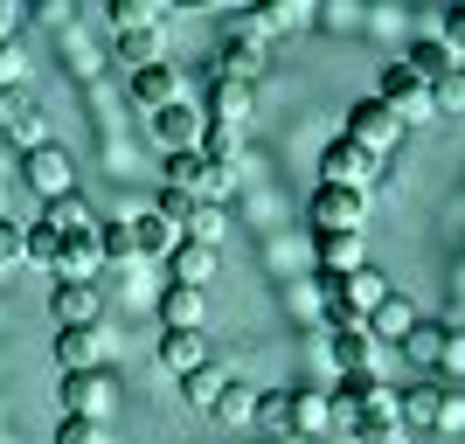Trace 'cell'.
Here are the masks:
<instances>
[{
  "label": "cell",
  "mask_w": 465,
  "mask_h": 444,
  "mask_svg": "<svg viewBox=\"0 0 465 444\" xmlns=\"http://www.w3.org/2000/svg\"><path fill=\"white\" fill-rule=\"evenodd\" d=\"M112 403H118V375H112L104 361L56 375V409H63V417H104Z\"/></svg>",
  "instance_id": "cell-1"
},
{
  "label": "cell",
  "mask_w": 465,
  "mask_h": 444,
  "mask_svg": "<svg viewBox=\"0 0 465 444\" xmlns=\"http://www.w3.org/2000/svg\"><path fill=\"white\" fill-rule=\"evenodd\" d=\"M403 133H410V125L389 112L382 97H354V104H348V139H354V146H369L375 160L403 153Z\"/></svg>",
  "instance_id": "cell-2"
},
{
  "label": "cell",
  "mask_w": 465,
  "mask_h": 444,
  "mask_svg": "<svg viewBox=\"0 0 465 444\" xmlns=\"http://www.w3.org/2000/svg\"><path fill=\"white\" fill-rule=\"evenodd\" d=\"M306 222H312V230H361V222H369V194L320 181V188L306 194Z\"/></svg>",
  "instance_id": "cell-3"
},
{
  "label": "cell",
  "mask_w": 465,
  "mask_h": 444,
  "mask_svg": "<svg viewBox=\"0 0 465 444\" xmlns=\"http://www.w3.org/2000/svg\"><path fill=\"white\" fill-rule=\"evenodd\" d=\"M21 181H28L42 202H56V194L77 188V167H70V153H63L56 139H42V146H28V153H21Z\"/></svg>",
  "instance_id": "cell-4"
},
{
  "label": "cell",
  "mask_w": 465,
  "mask_h": 444,
  "mask_svg": "<svg viewBox=\"0 0 465 444\" xmlns=\"http://www.w3.org/2000/svg\"><path fill=\"white\" fill-rule=\"evenodd\" d=\"M382 174V160L369 153V146H354L348 133L327 139V153H320V181H333V188H361L369 194V181Z\"/></svg>",
  "instance_id": "cell-5"
},
{
  "label": "cell",
  "mask_w": 465,
  "mask_h": 444,
  "mask_svg": "<svg viewBox=\"0 0 465 444\" xmlns=\"http://www.w3.org/2000/svg\"><path fill=\"white\" fill-rule=\"evenodd\" d=\"M375 97H382V104L403 118V125H424V118H438V112H430V84H417L403 63H382V84H375Z\"/></svg>",
  "instance_id": "cell-6"
},
{
  "label": "cell",
  "mask_w": 465,
  "mask_h": 444,
  "mask_svg": "<svg viewBox=\"0 0 465 444\" xmlns=\"http://www.w3.org/2000/svg\"><path fill=\"white\" fill-rule=\"evenodd\" d=\"M146 133H153L167 153H188L194 139H202V104H188V97H167L160 112H146Z\"/></svg>",
  "instance_id": "cell-7"
},
{
  "label": "cell",
  "mask_w": 465,
  "mask_h": 444,
  "mask_svg": "<svg viewBox=\"0 0 465 444\" xmlns=\"http://www.w3.org/2000/svg\"><path fill=\"white\" fill-rule=\"evenodd\" d=\"M327 361L341 375H382V348L369 340V327H333L327 333Z\"/></svg>",
  "instance_id": "cell-8"
},
{
  "label": "cell",
  "mask_w": 465,
  "mask_h": 444,
  "mask_svg": "<svg viewBox=\"0 0 465 444\" xmlns=\"http://www.w3.org/2000/svg\"><path fill=\"white\" fill-rule=\"evenodd\" d=\"M312 257H320V271L348 278V271L369 264V236L361 230H312Z\"/></svg>",
  "instance_id": "cell-9"
},
{
  "label": "cell",
  "mask_w": 465,
  "mask_h": 444,
  "mask_svg": "<svg viewBox=\"0 0 465 444\" xmlns=\"http://www.w3.org/2000/svg\"><path fill=\"white\" fill-rule=\"evenodd\" d=\"M49 320L56 327H97V285L91 278H56L49 285Z\"/></svg>",
  "instance_id": "cell-10"
},
{
  "label": "cell",
  "mask_w": 465,
  "mask_h": 444,
  "mask_svg": "<svg viewBox=\"0 0 465 444\" xmlns=\"http://www.w3.org/2000/svg\"><path fill=\"white\" fill-rule=\"evenodd\" d=\"M160 264L174 271V285H194V291H202V285L215 278V264H223V251H209V243H194V236H181V243H174L167 257H160Z\"/></svg>",
  "instance_id": "cell-11"
},
{
  "label": "cell",
  "mask_w": 465,
  "mask_h": 444,
  "mask_svg": "<svg viewBox=\"0 0 465 444\" xmlns=\"http://www.w3.org/2000/svg\"><path fill=\"white\" fill-rule=\"evenodd\" d=\"M209 361V340H202V333L194 327H160V368H167V375H194V368Z\"/></svg>",
  "instance_id": "cell-12"
},
{
  "label": "cell",
  "mask_w": 465,
  "mask_h": 444,
  "mask_svg": "<svg viewBox=\"0 0 465 444\" xmlns=\"http://www.w3.org/2000/svg\"><path fill=\"white\" fill-rule=\"evenodd\" d=\"M417 320H424V312L410 306L403 291H389V299H382V306L369 312V320H361V327H369V340H375V348H396V340H403V333L417 327Z\"/></svg>",
  "instance_id": "cell-13"
},
{
  "label": "cell",
  "mask_w": 465,
  "mask_h": 444,
  "mask_svg": "<svg viewBox=\"0 0 465 444\" xmlns=\"http://www.w3.org/2000/svg\"><path fill=\"white\" fill-rule=\"evenodd\" d=\"M202 118H209V125H236V133H243V118H251V84L209 77V104H202Z\"/></svg>",
  "instance_id": "cell-14"
},
{
  "label": "cell",
  "mask_w": 465,
  "mask_h": 444,
  "mask_svg": "<svg viewBox=\"0 0 465 444\" xmlns=\"http://www.w3.org/2000/svg\"><path fill=\"white\" fill-rule=\"evenodd\" d=\"M42 222H49L56 236H84V230H97L104 215H97L91 202H84V194L70 188V194H56V202H42Z\"/></svg>",
  "instance_id": "cell-15"
},
{
  "label": "cell",
  "mask_w": 465,
  "mask_h": 444,
  "mask_svg": "<svg viewBox=\"0 0 465 444\" xmlns=\"http://www.w3.org/2000/svg\"><path fill=\"white\" fill-rule=\"evenodd\" d=\"M389 291H396V285H389V278H382L375 264H361V271H348V278H341V299H348V312H354V320H369V312L382 306Z\"/></svg>",
  "instance_id": "cell-16"
},
{
  "label": "cell",
  "mask_w": 465,
  "mask_h": 444,
  "mask_svg": "<svg viewBox=\"0 0 465 444\" xmlns=\"http://www.w3.org/2000/svg\"><path fill=\"white\" fill-rule=\"evenodd\" d=\"M167 97H181L174 63H146V70H133V104H139V112H160Z\"/></svg>",
  "instance_id": "cell-17"
},
{
  "label": "cell",
  "mask_w": 465,
  "mask_h": 444,
  "mask_svg": "<svg viewBox=\"0 0 465 444\" xmlns=\"http://www.w3.org/2000/svg\"><path fill=\"white\" fill-rule=\"evenodd\" d=\"M202 320H209V299L194 285H167L160 291V327H194L202 333Z\"/></svg>",
  "instance_id": "cell-18"
},
{
  "label": "cell",
  "mask_w": 465,
  "mask_h": 444,
  "mask_svg": "<svg viewBox=\"0 0 465 444\" xmlns=\"http://www.w3.org/2000/svg\"><path fill=\"white\" fill-rule=\"evenodd\" d=\"M403 70H410L417 84H430V77H445V70H459V56H451L438 35H417V42L403 49Z\"/></svg>",
  "instance_id": "cell-19"
},
{
  "label": "cell",
  "mask_w": 465,
  "mask_h": 444,
  "mask_svg": "<svg viewBox=\"0 0 465 444\" xmlns=\"http://www.w3.org/2000/svg\"><path fill=\"white\" fill-rule=\"evenodd\" d=\"M125 230H133V257H167V251L181 243V230H174V222H160L153 209H139Z\"/></svg>",
  "instance_id": "cell-20"
},
{
  "label": "cell",
  "mask_w": 465,
  "mask_h": 444,
  "mask_svg": "<svg viewBox=\"0 0 465 444\" xmlns=\"http://www.w3.org/2000/svg\"><path fill=\"white\" fill-rule=\"evenodd\" d=\"M97 271H104V257H97V230L63 236V251H56V278H97Z\"/></svg>",
  "instance_id": "cell-21"
},
{
  "label": "cell",
  "mask_w": 465,
  "mask_h": 444,
  "mask_svg": "<svg viewBox=\"0 0 465 444\" xmlns=\"http://www.w3.org/2000/svg\"><path fill=\"white\" fill-rule=\"evenodd\" d=\"M445 340H451V327L445 320H417V327L403 333V340H396V348L410 354V361L417 368H438V354H445Z\"/></svg>",
  "instance_id": "cell-22"
},
{
  "label": "cell",
  "mask_w": 465,
  "mask_h": 444,
  "mask_svg": "<svg viewBox=\"0 0 465 444\" xmlns=\"http://www.w3.org/2000/svg\"><path fill=\"white\" fill-rule=\"evenodd\" d=\"M97 340H104L97 327H56V368L63 375L70 368H97Z\"/></svg>",
  "instance_id": "cell-23"
},
{
  "label": "cell",
  "mask_w": 465,
  "mask_h": 444,
  "mask_svg": "<svg viewBox=\"0 0 465 444\" xmlns=\"http://www.w3.org/2000/svg\"><path fill=\"white\" fill-rule=\"evenodd\" d=\"M438 396H445L438 382H410V389H396V417H403V424H417V430H430V424H438Z\"/></svg>",
  "instance_id": "cell-24"
},
{
  "label": "cell",
  "mask_w": 465,
  "mask_h": 444,
  "mask_svg": "<svg viewBox=\"0 0 465 444\" xmlns=\"http://www.w3.org/2000/svg\"><path fill=\"white\" fill-rule=\"evenodd\" d=\"M160 49H167V35H160V21H146V28H118V63H133V70H146V63H160Z\"/></svg>",
  "instance_id": "cell-25"
},
{
  "label": "cell",
  "mask_w": 465,
  "mask_h": 444,
  "mask_svg": "<svg viewBox=\"0 0 465 444\" xmlns=\"http://www.w3.org/2000/svg\"><path fill=\"white\" fill-rule=\"evenodd\" d=\"M194 153L209 160V167H236V153H243V133H236V125H209V118H202V139H194Z\"/></svg>",
  "instance_id": "cell-26"
},
{
  "label": "cell",
  "mask_w": 465,
  "mask_h": 444,
  "mask_svg": "<svg viewBox=\"0 0 465 444\" xmlns=\"http://www.w3.org/2000/svg\"><path fill=\"white\" fill-rule=\"evenodd\" d=\"M292 430H299V438L333 430V403H327V396H312V389H292Z\"/></svg>",
  "instance_id": "cell-27"
},
{
  "label": "cell",
  "mask_w": 465,
  "mask_h": 444,
  "mask_svg": "<svg viewBox=\"0 0 465 444\" xmlns=\"http://www.w3.org/2000/svg\"><path fill=\"white\" fill-rule=\"evenodd\" d=\"M215 77L257 84V77H264V49H243V42H223V49H215Z\"/></svg>",
  "instance_id": "cell-28"
},
{
  "label": "cell",
  "mask_w": 465,
  "mask_h": 444,
  "mask_svg": "<svg viewBox=\"0 0 465 444\" xmlns=\"http://www.w3.org/2000/svg\"><path fill=\"white\" fill-rule=\"evenodd\" d=\"M257 430H272V438H292V389H257Z\"/></svg>",
  "instance_id": "cell-29"
},
{
  "label": "cell",
  "mask_w": 465,
  "mask_h": 444,
  "mask_svg": "<svg viewBox=\"0 0 465 444\" xmlns=\"http://www.w3.org/2000/svg\"><path fill=\"white\" fill-rule=\"evenodd\" d=\"M341 430H348L354 444H389V438H403V417H375V409H354V417H341Z\"/></svg>",
  "instance_id": "cell-30"
},
{
  "label": "cell",
  "mask_w": 465,
  "mask_h": 444,
  "mask_svg": "<svg viewBox=\"0 0 465 444\" xmlns=\"http://www.w3.org/2000/svg\"><path fill=\"white\" fill-rule=\"evenodd\" d=\"M56 251H63V236L49 230V222H21V264L56 271Z\"/></svg>",
  "instance_id": "cell-31"
},
{
  "label": "cell",
  "mask_w": 465,
  "mask_h": 444,
  "mask_svg": "<svg viewBox=\"0 0 465 444\" xmlns=\"http://www.w3.org/2000/svg\"><path fill=\"white\" fill-rule=\"evenodd\" d=\"M215 424H230V430H243L257 417V389H243V382H230L223 396H215V409H209Z\"/></svg>",
  "instance_id": "cell-32"
},
{
  "label": "cell",
  "mask_w": 465,
  "mask_h": 444,
  "mask_svg": "<svg viewBox=\"0 0 465 444\" xmlns=\"http://www.w3.org/2000/svg\"><path fill=\"white\" fill-rule=\"evenodd\" d=\"M223 389H230V375H223L215 361H202L194 375H181V396H188L194 409H215V396H223Z\"/></svg>",
  "instance_id": "cell-33"
},
{
  "label": "cell",
  "mask_w": 465,
  "mask_h": 444,
  "mask_svg": "<svg viewBox=\"0 0 465 444\" xmlns=\"http://www.w3.org/2000/svg\"><path fill=\"white\" fill-rule=\"evenodd\" d=\"M272 35H278V28L264 21V7H230V35H223V42H243V49H264Z\"/></svg>",
  "instance_id": "cell-34"
},
{
  "label": "cell",
  "mask_w": 465,
  "mask_h": 444,
  "mask_svg": "<svg viewBox=\"0 0 465 444\" xmlns=\"http://www.w3.org/2000/svg\"><path fill=\"white\" fill-rule=\"evenodd\" d=\"M188 236H194V243H209V251H223V236H230V215H223V202H194Z\"/></svg>",
  "instance_id": "cell-35"
},
{
  "label": "cell",
  "mask_w": 465,
  "mask_h": 444,
  "mask_svg": "<svg viewBox=\"0 0 465 444\" xmlns=\"http://www.w3.org/2000/svg\"><path fill=\"white\" fill-rule=\"evenodd\" d=\"M430 112H438V118H459L465 112V63H459V70H445V77H430Z\"/></svg>",
  "instance_id": "cell-36"
},
{
  "label": "cell",
  "mask_w": 465,
  "mask_h": 444,
  "mask_svg": "<svg viewBox=\"0 0 465 444\" xmlns=\"http://www.w3.org/2000/svg\"><path fill=\"white\" fill-rule=\"evenodd\" d=\"M257 7H264L272 28H306V21L320 15V0H257Z\"/></svg>",
  "instance_id": "cell-37"
},
{
  "label": "cell",
  "mask_w": 465,
  "mask_h": 444,
  "mask_svg": "<svg viewBox=\"0 0 465 444\" xmlns=\"http://www.w3.org/2000/svg\"><path fill=\"white\" fill-rule=\"evenodd\" d=\"M153 215L160 222H174L181 236H188V215H194V194H181V188H167V181H160V194H153Z\"/></svg>",
  "instance_id": "cell-38"
},
{
  "label": "cell",
  "mask_w": 465,
  "mask_h": 444,
  "mask_svg": "<svg viewBox=\"0 0 465 444\" xmlns=\"http://www.w3.org/2000/svg\"><path fill=\"white\" fill-rule=\"evenodd\" d=\"M97 257L104 264H133V230L125 222H97Z\"/></svg>",
  "instance_id": "cell-39"
},
{
  "label": "cell",
  "mask_w": 465,
  "mask_h": 444,
  "mask_svg": "<svg viewBox=\"0 0 465 444\" xmlns=\"http://www.w3.org/2000/svg\"><path fill=\"white\" fill-rule=\"evenodd\" d=\"M56 444H112V430H104V417H63Z\"/></svg>",
  "instance_id": "cell-40"
},
{
  "label": "cell",
  "mask_w": 465,
  "mask_h": 444,
  "mask_svg": "<svg viewBox=\"0 0 465 444\" xmlns=\"http://www.w3.org/2000/svg\"><path fill=\"white\" fill-rule=\"evenodd\" d=\"M438 42H445L451 56H465V0H451L445 15H438Z\"/></svg>",
  "instance_id": "cell-41"
},
{
  "label": "cell",
  "mask_w": 465,
  "mask_h": 444,
  "mask_svg": "<svg viewBox=\"0 0 465 444\" xmlns=\"http://www.w3.org/2000/svg\"><path fill=\"white\" fill-rule=\"evenodd\" d=\"M146 21H160V7H146V0H112V28H146Z\"/></svg>",
  "instance_id": "cell-42"
},
{
  "label": "cell",
  "mask_w": 465,
  "mask_h": 444,
  "mask_svg": "<svg viewBox=\"0 0 465 444\" xmlns=\"http://www.w3.org/2000/svg\"><path fill=\"white\" fill-rule=\"evenodd\" d=\"M430 430H459V438H465V396H459V389L438 396V424H430Z\"/></svg>",
  "instance_id": "cell-43"
},
{
  "label": "cell",
  "mask_w": 465,
  "mask_h": 444,
  "mask_svg": "<svg viewBox=\"0 0 465 444\" xmlns=\"http://www.w3.org/2000/svg\"><path fill=\"white\" fill-rule=\"evenodd\" d=\"M21 264V222H0V271Z\"/></svg>",
  "instance_id": "cell-44"
},
{
  "label": "cell",
  "mask_w": 465,
  "mask_h": 444,
  "mask_svg": "<svg viewBox=\"0 0 465 444\" xmlns=\"http://www.w3.org/2000/svg\"><path fill=\"white\" fill-rule=\"evenodd\" d=\"M438 375H465V333H451L445 354H438Z\"/></svg>",
  "instance_id": "cell-45"
},
{
  "label": "cell",
  "mask_w": 465,
  "mask_h": 444,
  "mask_svg": "<svg viewBox=\"0 0 465 444\" xmlns=\"http://www.w3.org/2000/svg\"><path fill=\"white\" fill-rule=\"evenodd\" d=\"M15 84H21V49L0 42V91H15Z\"/></svg>",
  "instance_id": "cell-46"
},
{
  "label": "cell",
  "mask_w": 465,
  "mask_h": 444,
  "mask_svg": "<svg viewBox=\"0 0 465 444\" xmlns=\"http://www.w3.org/2000/svg\"><path fill=\"white\" fill-rule=\"evenodd\" d=\"M15 21H21V7H15V0H0V42H15Z\"/></svg>",
  "instance_id": "cell-47"
},
{
  "label": "cell",
  "mask_w": 465,
  "mask_h": 444,
  "mask_svg": "<svg viewBox=\"0 0 465 444\" xmlns=\"http://www.w3.org/2000/svg\"><path fill=\"white\" fill-rule=\"evenodd\" d=\"M167 7H181V15H209L215 0H167Z\"/></svg>",
  "instance_id": "cell-48"
},
{
  "label": "cell",
  "mask_w": 465,
  "mask_h": 444,
  "mask_svg": "<svg viewBox=\"0 0 465 444\" xmlns=\"http://www.w3.org/2000/svg\"><path fill=\"white\" fill-rule=\"evenodd\" d=\"M215 7H257V0H215Z\"/></svg>",
  "instance_id": "cell-49"
},
{
  "label": "cell",
  "mask_w": 465,
  "mask_h": 444,
  "mask_svg": "<svg viewBox=\"0 0 465 444\" xmlns=\"http://www.w3.org/2000/svg\"><path fill=\"white\" fill-rule=\"evenodd\" d=\"M146 7H160V15H167V0H146Z\"/></svg>",
  "instance_id": "cell-50"
},
{
  "label": "cell",
  "mask_w": 465,
  "mask_h": 444,
  "mask_svg": "<svg viewBox=\"0 0 465 444\" xmlns=\"http://www.w3.org/2000/svg\"><path fill=\"white\" fill-rule=\"evenodd\" d=\"M389 444H410V438H389Z\"/></svg>",
  "instance_id": "cell-51"
}]
</instances>
